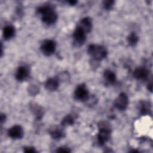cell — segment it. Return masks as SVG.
Returning <instances> with one entry per match:
<instances>
[{"label":"cell","instance_id":"obj_22","mask_svg":"<svg viewBox=\"0 0 153 153\" xmlns=\"http://www.w3.org/2000/svg\"><path fill=\"white\" fill-rule=\"evenodd\" d=\"M4 121H5V116L4 114H1V124H2Z\"/></svg>","mask_w":153,"mask_h":153},{"label":"cell","instance_id":"obj_7","mask_svg":"<svg viewBox=\"0 0 153 153\" xmlns=\"http://www.w3.org/2000/svg\"><path fill=\"white\" fill-rule=\"evenodd\" d=\"M128 104V98L127 94L124 93H120L117 99L115 100V106L120 111L125 110Z\"/></svg>","mask_w":153,"mask_h":153},{"label":"cell","instance_id":"obj_18","mask_svg":"<svg viewBox=\"0 0 153 153\" xmlns=\"http://www.w3.org/2000/svg\"><path fill=\"white\" fill-rule=\"evenodd\" d=\"M74 123V118L72 115H68L65 116L61 121V125L62 126L65 127L72 125Z\"/></svg>","mask_w":153,"mask_h":153},{"label":"cell","instance_id":"obj_3","mask_svg":"<svg viewBox=\"0 0 153 153\" xmlns=\"http://www.w3.org/2000/svg\"><path fill=\"white\" fill-rule=\"evenodd\" d=\"M88 54L94 60L97 61L102 60L106 57L108 51L106 48L102 45L97 44H91L88 47Z\"/></svg>","mask_w":153,"mask_h":153},{"label":"cell","instance_id":"obj_11","mask_svg":"<svg viewBox=\"0 0 153 153\" xmlns=\"http://www.w3.org/2000/svg\"><path fill=\"white\" fill-rule=\"evenodd\" d=\"M78 26H79L83 30H84L85 33H88L90 32L92 27L91 19L88 17L82 18L80 20Z\"/></svg>","mask_w":153,"mask_h":153},{"label":"cell","instance_id":"obj_16","mask_svg":"<svg viewBox=\"0 0 153 153\" xmlns=\"http://www.w3.org/2000/svg\"><path fill=\"white\" fill-rule=\"evenodd\" d=\"M140 112L142 115H148L151 112V105L148 102L142 101L140 102Z\"/></svg>","mask_w":153,"mask_h":153},{"label":"cell","instance_id":"obj_23","mask_svg":"<svg viewBox=\"0 0 153 153\" xmlns=\"http://www.w3.org/2000/svg\"><path fill=\"white\" fill-rule=\"evenodd\" d=\"M68 2L71 5H75L76 3V1H68Z\"/></svg>","mask_w":153,"mask_h":153},{"label":"cell","instance_id":"obj_20","mask_svg":"<svg viewBox=\"0 0 153 153\" xmlns=\"http://www.w3.org/2000/svg\"><path fill=\"white\" fill-rule=\"evenodd\" d=\"M24 152H29V153H33V152H36V150L35 149V148L33 147H31V146H27V147H25L24 148Z\"/></svg>","mask_w":153,"mask_h":153},{"label":"cell","instance_id":"obj_19","mask_svg":"<svg viewBox=\"0 0 153 153\" xmlns=\"http://www.w3.org/2000/svg\"><path fill=\"white\" fill-rule=\"evenodd\" d=\"M114 2H115L114 1H112V0L104 1L103 2V5L104 8L107 10H111L114 4Z\"/></svg>","mask_w":153,"mask_h":153},{"label":"cell","instance_id":"obj_10","mask_svg":"<svg viewBox=\"0 0 153 153\" xmlns=\"http://www.w3.org/2000/svg\"><path fill=\"white\" fill-rule=\"evenodd\" d=\"M149 75V71L143 67H139L136 68L133 72V76L137 79H145L148 78Z\"/></svg>","mask_w":153,"mask_h":153},{"label":"cell","instance_id":"obj_9","mask_svg":"<svg viewBox=\"0 0 153 153\" xmlns=\"http://www.w3.org/2000/svg\"><path fill=\"white\" fill-rule=\"evenodd\" d=\"M29 70L27 67L25 66H19L16 73V78L19 81L25 80L29 75Z\"/></svg>","mask_w":153,"mask_h":153},{"label":"cell","instance_id":"obj_14","mask_svg":"<svg viewBox=\"0 0 153 153\" xmlns=\"http://www.w3.org/2000/svg\"><path fill=\"white\" fill-rule=\"evenodd\" d=\"M15 35V29L11 25L6 26L3 29V37L5 39L8 40L12 38Z\"/></svg>","mask_w":153,"mask_h":153},{"label":"cell","instance_id":"obj_1","mask_svg":"<svg viewBox=\"0 0 153 153\" xmlns=\"http://www.w3.org/2000/svg\"><path fill=\"white\" fill-rule=\"evenodd\" d=\"M38 13L42 16V20L47 25L54 24L57 19V14L50 5H43L38 8Z\"/></svg>","mask_w":153,"mask_h":153},{"label":"cell","instance_id":"obj_5","mask_svg":"<svg viewBox=\"0 0 153 153\" xmlns=\"http://www.w3.org/2000/svg\"><path fill=\"white\" fill-rule=\"evenodd\" d=\"M74 43L76 47L84 44L86 40V33L79 26H77L73 33Z\"/></svg>","mask_w":153,"mask_h":153},{"label":"cell","instance_id":"obj_21","mask_svg":"<svg viewBox=\"0 0 153 153\" xmlns=\"http://www.w3.org/2000/svg\"><path fill=\"white\" fill-rule=\"evenodd\" d=\"M56 151L59 152H71V150L66 147H60V148H59L56 150Z\"/></svg>","mask_w":153,"mask_h":153},{"label":"cell","instance_id":"obj_6","mask_svg":"<svg viewBox=\"0 0 153 153\" xmlns=\"http://www.w3.org/2000/svg\"><path fill=\"white\" fill-rule=\"evenodd\" d=\"M75 98L80 101H85L88 99V91L84 84L78 85L74 93Z\"/></svg>","mask_w":153,"mask_h":153},{"label":"cell","instance_id":"obj_4","mask_svg":"<svg viewBox=\"0 0 153 153\" xmlns=\"http://www.w3.org/2000/svg\"><path fill=\"white\" fill-rule=\"evenodd\" d=\"M56 47V44L53 40L46 39L42 42L41 45V50L45 56H50L54 53Z\"/></svg>","mask_w":153,"mask_h":153},{"label":"cell","instance_id":"obj_15","mask_svg":"<svg viewBox=\"0 0 153 153\" xmlns=\"http://www.w3.org/2000/svg\"><path fill=\"white\" fill-rule=\"evenodd\" d=\"M104 78L109 84H114L116 81L115 74L110 70H106L103 74Z\"/></svg>","mask_w":153,"mask_h":153},{"label":"cell","instance_id":"obj_13","mask_svg":"<svg viewBox=\"0 0 153 153\" xmlns=\"http://www.w3.org/2000/svg\"><path fill=\"white\" fill-rule=\"evenodd\" d=\"M59 85V80L57 78H50L47 80L45 84V88L49 91H54L57 89Z\"/></svg>","mask_w":153,"mask_h":153},{"label":"cell","instance_id":"obj_17","mask_svg":"<svg viewBox=\"0 0 153 153\" xmlns=\"http://www.w3.org/2000/svg\"><path fill=\"white\" fill-rule=\"evenodd\" d=\"M127 42L128 44L131 46H134L137 44L138 41H139V37L136 35L135 32H131L129 34V35L127 36Z\"/></svg>","mask_w":153,"mask_h":153},{"label":"cell","instance_id":"obj_8","mask_svg":"<svg viewBox=\"0 0 153 153\" xmlns=\"http://www.w3.org/2000/svg\"><path fill=\"white\" fill-rule=\"evenodd\" d=\"M8 134L13 139H20L23 137L24 131L20 126L15 125L9 128Z\"/></svg>","mask_w":153,"mask_h":153},{"label":"cell","instance_id":"obj_2","mask_svg":"<svg viewBox=\"0 0 153 153\" xmlns=\"http://www.w3.org/2000/svg\"><path fill=\"white\" fill-rule=\"evenodd\" d=\"M99 133L97 142L100 145H104L109 139L111 134V127L106 121H100L98 124Z\"/></svg>","mask_w":153,"mask_h":153},{"label":"cell","instance_id":"obj_12","mask_svg":"<svg viewBox=\"0 0 153 153\" xmlns=\"http://www.w3.org/2000/svg\"><path fill=\"white\" fill-rule=\"evenodd\" d=\"M49 133L52 138L54 139H60L63 137L65 134V133L62 128L57 126L53 127L51 129H50Z\"/></svg>","mask_w":153,"mask_h":153}]
</instances>
